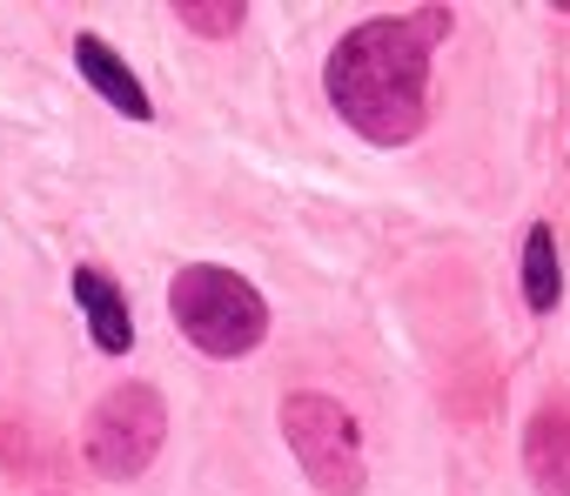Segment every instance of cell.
Wrapping results in <instances>:
<instances>
[{"mask_svg": "<svg viewBox=\"0 0 570 496\" xmlns=\"http://www.w3.org/2000/svg\"><path fill=\"white\" fill-rule=\"evenodd\" d=\"M450 34V8L383 14L330 48V108L376 148H403L430 121V48Z\"/></svg>", "mask_w": 570, "mask_h": 496, "instance_id": "cell-1", "label": "cell"}, {"mask_svg": "<svg viewBox=\"0 0 570 496\" xmlns=\"http://www.w3.org/2000/svg\"><path fill=\"white\" fill-rule=\"evenodd\" d=\"M168 316H175V329H181L202 356H215V363H235V356L262 349V336H268V302L255 296L248 276H235V269H222V262H188V269H175V282H168Z\"/></svg>", "mask_w": 570, "mask_h": 496, "instance_id": "cell-2", "label": "cell"}, {"mask_svg": "<svg viewBox=\"0 0 570 496\" xmlns=\"http://www.w3.org/2000/svg\"><path fill=\"white\" fill-rule=\"evenodd\" d=\"M282 443L303 463V476L323 489V496H363L370 483V463H363V429L356 416L323 396V389H296L282 403Z\"/></svg>", "mask_w": 570, "mask_h": 496, "instance_id": "cell-3", "label": "cell"}, {"mask_svg": "<svg viewBox=\"0 0 570 496\" xmlns=\"http://www.w3.org/2000/svg\"><path fill=\"white\" fill-rule=\"evenodd\" d=\"M161 443H168V403H161L155 383H121V389H108V396L95 403L88 429H81V456H88V469L108 476V483L141 476V469L161 456Z\"/></svg>", "mask_w": 570, "mask_h": 496, "instance_id": "cell-4", "label": "cell"}, {"mask_svg": "<svg viewBox=\"0 0 570 496\" xmlns=\"http://www.w3.org/2000/svg\"><path fill=\"white\" fill-rule=\"evenodd\" d=\"M523 476L543 496H570V396H543L523 423Z\"/></svg>", "mask_w": 570, "mask_h": 496, "instance_id": "cell-5", "label": "cell"}, {"mask_svg": "<svg viewBox=\"0 0 570 496\" xmlns=\"http://www.w3.org/2000/svg\"><path fill=\"white\" fill-rule=\"evenodd\" d=\"M75 68H81V81L115 108V115H128V121H155V101H148V88L135 81V68L101 41V34H75Z\"/></svg>", "mask_w": 570, "mask_h": 496, "instance_id": "cell-6", "label": "cell"}, {"mask_svg": "<svg viewBox=\"0 0 570 496\" xmlns=\"http://www.w3.org/2000/svg\"><path fill=\"white\" fill-rule=\"evenodd\" d=\"M68 289H75V309L88 316V336H95V349L101 356H128V343H135V316H128V296L95 269V262H81L75 276H68Z\"/></svg>", "mask_w": 570, "mask_h": 496, "instance_id": "cell-7", "label": "cell"}, {"mask_svg": "<svg viewBox=\"0 0 570 496\" xmlns=\"http://www.w3.org/2000/svg\"><path fill=\"white\" fill-rule=\"evenodd\" d=\"M557 296H563L557 228H550V221H530V235H523V302H530V316H550Z\"/></svg>", "mask_w": 570, "mask_h": 496, "instance_id": "cell-8", "label": "cell"}, {"mask_svg": "<svg viewBox=\"0 0 570 496\" xmlns=\"http://www.w3.org/2000/svg\"><path fill=\"white\" fill-rule=\"evenodd\" d=\"M175 14H181V28H195V34H208V41H222V34H235L242 28V0H175Z\"/></svg>", "mask_w": 570, "mask_h": 496, "instance_id": "cell-9", "label": "cell"}]
</instances>
